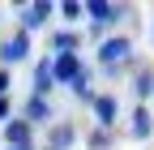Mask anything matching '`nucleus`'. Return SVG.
Instances as JSON below:
<instances>
[{"label":"nucleus","instance_id":"1","mask_svg":"<svg viewBox=\"0 0 154 150\" xmlns=\"http://www.w3.org/2000/svg\"><path fill=\"white\" fill-rule=\"evenodd\" d=\"M137 56H133V39L124 34H111V39L99 43V69H133Z\"/></svg>","mask_w":154,"mask_h":150},{"label":"nucleus","instance_id":"2","mask_svg":"<svg viewBox=\"0 0 154 150\" xmlns=\"http://www.w3.org/2000/svg\"><path fill=\"white\" fill-rule=\"evenodd\" d=\"M30 56V34L26 30H13L0 39V69H9V64H22Z\"/></svg>","mask_w":154,"mask_h":150},{"label":"nucleus","instance_id":"3","mask_svg":"<svg viewBox=\"0 0 154 150\" xmlns=\"http://www.w3.org/2000/svg\"><path fill=\"white\" fill-rule=\"evenodd\" d=\"M51 13H56V5H51V0H30V5H22V9H17V22H22V30L30 34V30H43Z\"/></svg>","mask_w":154,"mask_h":150},{"label":"nucleus","instance_id":"4","mask_svg":"<svg viewBox=\"0 0 154 150\" xmlns=\"http://www.w3.org/2000/svg\"><path fill=\"white\" fill-rule=\"evenodd\" d=\"M0 142H5V150H13V146H34V124H26L22 116H17V120H5V124H0Z\"/></svg>","mask_w":154,"mask_h":150},{"label":"nucleus","instance_id":"5","mask_svg":"<svg viewBox=\"0 0 154 150\" xmlns=\"http://www.w3.org/2000/svg\"><path fill=\"white\" fill-rule=\"evenodd\" d=\"M128 9L124 5H116V0H86V17L94 26H111V22H120Z\"/></svg>","mask_w":154,"mask_h":150},{"label":"nucleus","instance_id":"6","mask_svg":"<svg viewBox=\"0 0 154 150\" xmlns=\"http://www.w3.org/2000/svg\"><path fill=\"white\" fill-rule=\"evenodd\" d=\"M128 137H133V142H150V137H154V116H150V107H146V103H133Z\"/></svg>","mask_w":154,"mask_h":150},{"label":"nucleus","instance_id":"7","mask_svg":"<svg viewBox=\"0 0 154 150\" xmlns=\"http://www.w3.org/2000/svg\"><path fill=\"white\" fill-rule=\"evenodd\" d=\"M90 107H94V120H99V129H111L116 124V116H120V103H116V95H94L90 99Z\"/></svg>","mask_w":154,"mask_h":150},{"label":"nucleus","instance_id":"8","mask_svg":"<svg viewBox=\"0 0 154 150\" xmlns=\"http://www.w3.org/2000/svg\"><path fill=\"white\" fill-rule=\"evenodd\" d=\"M82 69H86L82 56H51V77H56V86H69Z\"/></svg>","mask_w":154,"mask_h":150},{"label":"nucleus","instance_id":"9","mask_svg":"<svg viewBox=\"0 0 154 150\" xmlns=\"http://www.w3.org/2000/svg\"><path fill=\"white\" fill-rule=\"evenodd\" d=\"M47 47H51V56H77V47H82V34H77L73 26H64V30H56L51 39H47Z\"/></svg>","mask_w":154,"mask_h":150},{"label":"nucleus","instance_id":"10","mask_svg":"<svg viewBox=\"0 0 154 150\" xmlns=\"http://www.w3.org/2000/svg\"><path fill=\"white\" fill-rule=\"evenodd\" d=\"M22 120L38 129V124H47V120H56V111H51V103H47V99H38V95H30V99H26V107H22Z\"/></svg>","mask_w":154,"mask_h":150},{"label":"nucleus","instance_id":"11","mask_svg":"<svg viewBox=\"0 0 154 150\" xmlns=\"http://www.w3.org/2000/svg\"><path fill=\"white\" fill-rule=\"evenodd\" d=\"M77 142V129H73V120H56L51 129H47V146L43 150H69Z\"/></svg>","mask_w":154,"mask_h":150},{"label":"nucleus","instance_id":"12","mask_svg":"<svg viewBox=\"0 0 154 150\" xmlns=\"http://www.w3.org/2000/svg\"><path fill=\"white\" fill-rule=\"evenodd\" d=\"M34 90L30 95H38V99H47L51 90H56V77H51V56H43V60L34 64V82H30Z\"/></svg>","mask_w":154,"mask_h":150},{"label":"nucleus","instance_id":"13","mask_svg":"<svg viewBox=\"0 0 154 150\" xmlns=\"http://www.w3.org/2000/svg\"><path fill=\"white\" fill-rule=\"evenodd\" d=\"M133 95H137V103L154 99V69L150 64H137V73H133Z\"/></svg>","mask_w":154,"mask_h":150},{"label":"nucleus","instance_id":"14","mask_svg":"<svg viewBox=\"0 0 154 150\" xmlns=\"http://www.w3.org/2000/svg\"><path fill=\"white\" fill-rule=\"evenodd\" d=\"M69 90H73V95L82 99V103H90V99H94V86H90V69H82V73H77V77L69 82Z\"/></svg>","mask_w":154,"mask_h":150},{"label":"nucleus","instance_id":"15","mask_svg":"<svg viewBox=\"0 0 154 150\" xmlns=\"http://www.w3.org/2000/svg\"><path fill=\"white\" fill-rule=\"evenodd\" d=\"M111 142H116V133H111V129H99V124L86 133V146L90 150H111Z\"/></svg>","mask_w":154,"mask_h":150},{"label":"nucleus","instance_id":"16","mask_svg":"<svg viewBox=\"0 0 154 150\" xmlns=\"http://www.w3.org/2000/svg\"><path fill=\"white\" fill-rule=\"evenodd\" d=\"M56 13L64 17V26H73V22L86 17V5H82V0H64V5H56Z\"/></svg>","mask_w":154,"mask_h":150},{"label":"nucleus","instance_id":"17","mask_svg":"<svg viewBox=\"0 0 154 150\" xmlns=\"http://www.w3.org/2000/svg\"><path fill=\"white\" fill-rule=\"evenodd\" d=\"M9 86H13V77H9V69H0V99H9Z\"/></svg>","mask_w":154,"mask_h":150},{"label":"nucleus","instance_id":"18","mask_svg":"<svg viewBox=\"0 0 154 150\" xmlns=\"http://www.w3.org/2000/svg\"><path fill=\"white\" fill-rule=\"evenodd\" d=\"M5 120H13V103H9V99H0V124H5Z\"/></svg>","mask_w":154,"mask_h":150},{"label":"nucleus","instance_id":"19","mask_svg":"<svg viewBox=\"0 0 154 150\" xmlns=\"http://www.w3.org/2000/svg\"><path fill=\"white\" fill-rule=\"evenodd\" d=\"M13 150H34V146H13Z\"/></svg>","mask_w":154,"mask_h":150}]
</instances>
